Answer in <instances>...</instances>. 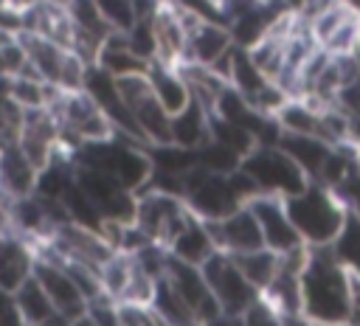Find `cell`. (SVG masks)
<instances>
[{"label": "cell", "instance_id": "cell-1", "mask_svg": "<svg viewBox=\"0 0 360 326\" xmlns=\"http://www.w3.org/2000/svg\"><path fill=\"white\" fill-rule=\"evenodd\" d=\"M352 273L332 247H307L301 267V318L318 326L349 320Z\"/></svg>", "mask_w": 360, "mask_h": 326}, {"label": "cell", "instance_id": "cell-20", "mask_svg": "<svg viewBox=\"0 0 360 326\" xmlns=\"http://www.w3.org/2000/svg\"><path fill=\"white\" fill-rule=\"evenodd\" d=\"M301 169L309 180H318L321 171H323V163L332 152V143L321 141V138H312V135H290V132H281L278 141H276Z\"/></svg>", "mask_w": 360, "mask_h": 326}, {"label": "cell", "instance_id": "cell-8", "mask_svg": "<svg viewBox=\"0 0 360 326\" xmlns=\"http://www.w3.org/2000/svg\"><path fill=\"white\" fill-rule=\"evenodd\" d=\"M202 275H205V281H208V287H211V292H214V298L225 315H245L259 301L256 287L242 275L236 261L225 253H214L202 264Z\"/></svg>", "mask_w": 360, "mask_h": 326}, {"label": "cell", "instance_id": "cell-31", "mask_svg": "<svg viewBox=\"0 0 360 326\" xmlns=\"http://www.w3.org/2000/svg\"><path fill=\"white\" fill-rule=\"evenodd\" d=\"M343 3H346V6H349V8H354V11H357V14H360V0H343Z\"/></svg>", "mask_w": 360, "mask_h": 326}, {"label": "cell", "instance_id": "cell-27", "mask_svg": "<svg viewBox=\"0 0 360 326\" xmlns=\"http://www.w3.org/2000/svg\"><path fill=\"white\" fill-rule=\"evenodd\" d=\"M39 0H0V6L11 8V11H20V14H28Z\"/></svg>", "mask_w": 360, "mask_h": 326}, {"label": "cell", "instance_id": "cell-34", "mask_svg": "<svg viewBox=\"0 0 360 326\" xmlns=\"http://www.w3.org/2000/svg\"><path fill=\"white\" fill-rule=\"evenodd\" d=\"M335 326H349V323H335Z\"/></svg>", "mask_w": 360, "mask_h": 326}, {"label": "cell", "instance_id": "cell-22", "mask_svg": "<svg viewBox=\"0 0 360 326\" xmlns=\"http://www.w3.org/2000/svg\"><path fill=\"white\" fill-rule=\"evenodd\" d=\"M236 261V267L242 270V275L256 287V292H262L273 275L278 273V264H281V256L267 250V247H259V250H250V253H242V256H231Z\"/></svg>", "mask_w": 360, "mask_h": 326}, {"label": "cell", "instance_id": "cell-28", "mask_svg": "<svg viewBox=\"0 0 360 326\" xmlns=\"http://www.w3.org/2000/svg\"><path fill=\"white\" fill-rule=\"evenodd\" d=\"M205 326H245V323H242V315H225V312H222V315H217L214 320H208Z\"/></svg>", "mask_w": 360, "mask_h": 326}, {"label": "cell", "instance_id": "cell-9", "mask_svg": "<svg viewBox=\"0 0 360 326\" xmlns=\"http://www.w3.org/2000/svg\"><path fill=\"white\" fill-rule=\"evenodd\" d=\"M250 211L259 222V230H262V242L267 250L284 256V253H295L301 247H307L287 214V205L281 197H270V194H256L250 202Z\"/></svg>", "mask_w": 360, "mask_h": 326}, {"label": "cell", "instance_id": "cell-15", "mask_svg": "<svg viewBox=\"0 0 360 326\" xmlns=\"http://www.w3.org/2000/svg\"><path fill=\"white\" fill-rule=\"evenodd\" d=\"M14 301H17L20 312H22L25 326H70L73 323L70 318H65L59 312V306L48 298V292L37 284L34 275L14 292Z\"/></svg>", "mask_w": 360, "mask_h": 326}, {"label": "cell", "instance_id": "cell-37", "mask_svg": "<svg viewBox=\"0 0 360 326\" xmlns=\"http://www.w3.org/2000/svg\"><path fill=\"white\" fill-rule=\"evenodd\" d=\"M0 149H3V146H0Z\"/></svg>", "mask_w": 360, "mask_h": 326}, {"label": "cell", "instance_id": "cell-6", "mask_svg": "<svg viewBox=\"0 0 360 326\" xmlns=\"http://www.w3.org/2000/svg\"><path fill=\"white\" fill-rule=\"evenodd\" d=\"M14 39L22 45L28 65L34 67V73L42 82H48L59 90H68V93L82 90L87 65L70 48H62V45H56L45 37H37V34H28V31L14 37Z\"/></svg>", "mask_w": 360, "mask_h": 326}, {"label": "cell", "instance_id": "cell-13", "mask_svg": "<svg viewBox=\"0 0 360 326\" xmlns=\"http://www.w3.org/2000/svg\"><path fill=\"white\" fill-rule=\"evenodd\" d=\"M34 273V247L20 233H0V289L17 292Z\"/></svg>", "mask_w": 360, "mask_h": 326}, {"label": "cell", "instance_id": "cell-19", "mask_svg": "<svg viewBox=\"0 0 360 326\" xmlns=\"http://www.w3.org/2000/svg\"><path fill=\"white\" fill-rule=\"evenodd\" d=\"M146 79H149V84H152V90H155L160 107L169 112V118L177 115V112L191 101L188 84H186L180 67H166V65H160V62H152L149 70H146Z\"/></svg>", "mask_w": 360, "mask_h": 326}, {"label": "cell", "instance_id": "cell-5", "mask_svg": "<svg viewBox=\"0 0 360 326\" xmlns=\"http://www.w3.org/2000/svg\"><path fill=\"white\" fill-rule=\"evenodd\" d=\"M191 219V211L186 208L183 197L160 191V188H141L135 194V225L143 230V236L160 247L169 250L172 239L183 230V225Z\"/></svg>", "mask_w": 360, "mask_h": 326}, {"label": "cell", "instance_id": "cell-11", "mask_svg": "<svg viewBox=\"0 0 360 326\" xmlns=\"http://www.w3.org/2000/svg\"><path fill=\"white\" fill-rule=\"evenodd\" d=\"M205 225H208V233H211V239H214L217 253L242 256V253H250V250L264 247L262 230H259V222H256L250 205H242V208L231 211L228 216L211 219V222H205Z\"/></svg>", "mask_w": 360, "mask_h": 326}, {"label": "cell", "instance_id": "cell-36", "mask_svg": "<svg viewBox=\"0 0 360 326\" xmlns=\"http://www.w3.org/2000/svg\"><path fill=\"white\" fill-rule=\"evenodd\" d=\"M118 326H121V323H118Z\"/></svg>", "mask_w": 360, "mask_h": 326}, {"label": "cell", "instance_id": "cell-14", "mask_svg": "<svg viewBox=\"0 0 360 326\" xmlns=\"http://www.w3.org/2000/svg\"><path fill=\"white\" fill-rule=\"evenodd\" d=\"M93 65H98V67H101L104 73H110L112 79H124V76H135V73H146V70H149V62L141 59V56L129 48V39H127L124 31H112V34L101 42V48H98Z\"/></svg>", "mask_w": 360, "mask_h": 326}, {"label": "cell", "instance_id": "cell-18", "mask_svg": "<svg viewBox=\"0 0 360 326\" xmlns=\"http://www.w3.org/2000/svg\"><path fill=\"white\" fill-rule=\"evenodd\" d=\"M214 253H217V247H214V239L208 233V225L202 219H197L194 214L169 244V256L172 259L194 264V267H202Z\"/></svg>", "mask_w": 360, "mask_h": 326}, {"label": "cell", "instance_id": "cell-35", "mask_svg": "<svg viewBox=\"0 0 360 326\" xmlns=\"http://www.w3.org/2000/svg\"><path fill=\"white\" fill-rule=\"evenodd\" d=\"M214 3H219V0H214Z\"/></svg>", "mask_w": 360, "mask_h": 326}, {"label": "cell", "instance_id": "cell-33", "mask_svg": "<svg viewBox=\"0 0 360 326\" xmlns=\"http://www.w3.org/2000/svg\"><path fill=\"white\" fill-rule=\"evenodd\" d=\"M51 3H59V6H68L70 0H51Z\"/></svg>", "mask_w": 360, "mask_h": 326}, {"label": "cell", "instance_id": "cell-30", "mask_svg": "<svg viewBox=\"0 0 360 326\" xmlns=\"http://www.w3.org/2000/svg\"><path fill=\"white\" fill-rule=\"evenodd\" d=\"M70 326H98V323H96V320H93V318H90V315L84 312V315H82V318H76V320H73Z\"/></svg>", "mask_w": 360, "mask_h": 326}, {"label": "cell", "instance_id": "cell-29", "mask_svg": "<svg viewBox=\"0 0 360 326\" xmlns=\"http://www.w3.org/2000/svg\"><path fill=\"white\" fill-rule=\"evenodd\" d=\"M267 3H273L281 11H295V14H298V6H301V0H267Z\"/></svg>", "mask_w": 360, "mask_h": 326}, {"label": "cell", "instance_id": "cell-21", "mask_svg": "<svg viewBox=\"0 0 360 326\" xmlns=\"http://www.w3.org/2000/svg\"><path fill=\"white\" fill-rule=\"evenodd\" d=\"M149 309L155 312V318H158L160 326H200V320L194 318V312L188 309V304L174 292V287L166 281V275L158 278Z\"/></svg>", "mask_w": 360, "mask_h": 326}, {"label": "cell", "instance_id": "cell-10", "mask_svg": "<svg viewBox=\"0 0 360 326\" xmlns=\"http://www.w3.org/2000/svg\"><path fill=\"white\" fill-rule=\"evenodd\" d=\"M166 281L174 287V292L188 304V309L194 312V318L200 320V326H205L208 320H214L217 315H222L205 275H202V267H194V264H186V261H177L169 256V264H166Z\"/></svg>", "mask_w": 360, "mask_h": 326}, {"label": "cell", "instance_id": "cell-3", "mask_svg": "<svg viewBox=\"0 0 360 326\" xmlns=\"http://www.w3.org/2000/svg\"><path fill=\"white\" fill-rule=\"evenodd\" d=\"M256 197L253 183L242 174V169L231 171V174H217V171H205V169H194L186 177L183 185V202L186 208L202 219H222L231 211L248 205Z\"/></svg>", "mask_w": 360, "mask_h": 326}, {"label": "cell", "instance_id": "cell-17", "mask_svg": "<svg viewBox=\"0 0 360 326\" xmlns=\"http://www.w3.org/2000/svg\"><path fill=\"white\" fill-rule=\"evenodd\" d=\"M37 174H39V169L22 155V149L17 143H8L0 149V188L8 197L17 200V197L34 194Z\"/></svg>", "mask_w": 360, "mask_h": 326}, {"label": "cell", "instance_id": "cell-12", "mask_svg": "<svg viewBox=\"0 0 360 326\" xmlns=\"http://www.w3.org/2000/svg\"><path fill=\"white\" fill-rule=\"evenodd\" d=\"M231 48H233V39H231V31L225 28V22H217V20H200V22L188 31L186 65L214 67Z\"/></svg>", "mask_w": 360, "mask_h": 326}, {"label": "cell", "instance_id": "cell-32", "mask_svg": "<svg viewBox=\"0 0 360 326\" xmlns=\"http://www.w3.org/2000/svg\"><path fill=\"white\" fill-rule=\"evenodd\" d=\"M8 39H14V37H8V34H3V31H0V45H3V42H8Z\"/></svg>", "mask_w": 360, "mask_h": 326}, {"label": "cell", "instance_id": "cell-24", "mask_svg": "<svg viewBox=\"0 0 360 326\" xmlns=\"http://www.w3.org/2000/svg\"><path fill=\"white\" fill-rule=\"evenodd\" d=\"M112 31H129L135 25V0H93Z\"/></svg>", "mask_w": 360, "mask_h": 326}, {"label": "cell", "instance_id": "cell-7", "mask_svg": "<svg viewBox=\"0 0 360 326\" xmlns=\"http://www.w3.org/2000/svg\"><path fill=\"white\" fill-rule=\"evenodd\" d=\"M312 42L332 56H354L360 48V14L343 0L329 3L326 8L304 17Z\"/></svg>", "mask_w": 360, "mask_h": 326}, {"label": "cell", "instance_id": "cell-4", "mask_svg": "<svg viewBox=\"0 0 360 326\" xmlns=\"http://www.w3.org/2000/svg\"><path fill=\"white\" fill-rule=\"evenodd\" d=\"M239 169L253 183L256 194H270V197H281V200L304 191L307 183H312L304 174V169L278 143H262V146L250 149L242 157Z\"/></svg>", "mask_w": 360, "mask_h": 326}, {"label": "cell", "instance_id": "cell-25", "mask_svg": "<svg viewBox=\"0 0 360 326\" xmlns=\"http://www.w3.org/2000/svg\"><path fill=\"white\" fill-rule=\"evenodd\" d=\"M245 326H287V318H281L278 312H273L264 301H256L245 315H242Z\"/></svg>", "mask_w": 360, "mask_h": 326}, {"label": "cell", "instance_id": "cell-16", "mask_svg": "<svg viewBox=\"0 0 360 326\" xmlns=\"http://www.w3.org/2000/svg\"><path fill=\"white\" fill-rule=\"evenodd\" d=\"M211 141V112L194 98L169 121V143L183 149H200Z\"/></svg>", "mask_w": 360, "mask_h": 326}, {"label": "cell", "instance_id": "cell-23", "mask_svg": "<svg viewBox=\"0 0 360 326\" xmlns=\"http://www.w3.org/2000/svg\"><path fill=\"white\" fill-rule=\"evenodd\" d=\"M332 253L352 270V273H360V216L349 214L340 236L335 239L332 244Z\"/></svg>", "mask_w": 360, "mask_h": 326}, {"label": "cell", "instance_id": "cell-26", "mask_svg": "<svg viewBox=\"0 0 360 326\" xmlns=\"http://www.w3.org/2000/svg\"><path fill=\"white\" fill-rule=\"evenodd\" d=\"M0 326H25L14 292H3V289H0Z\"/></svg>", "mask_w": 360, "mask_h": 326}, {"label": "cell", "instance_id": "cell-2", "mask_svg": "<svg viewBox=\"0 0 360 326\" xmlns=\"http://www.w3.org/2000/svg\"><path fill=\"white\" fill-rule=\"evenodd\" d=\"M284 205L307 247H332L349 219L340 197L321 183H307V188L287 197Z\"/></svg>", "mask_w": 360, "mask_h": 326}]
</instances>
